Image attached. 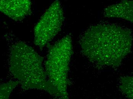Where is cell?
Returning a JSON list of instances; mask_svg holds the SVG:
<instances>
[{
  "label": "cell",
  "mask_w": 133,
  "mask_h": 99,
  "mask_svg": "<svg viewBox=\"0 0 133 99\" xmlns=\"http://www.w3.org/2000/svg\"><path fill=\"white\" fill-rule=\"evenodd\" d=\"M131 31L114 24H99L91 26L80 39L82 51L93 63L116 67L131 50Z\"/></svg>",
  "instance_id": "1"
},
{
  "label": "cell",
  "mask_w": 133,
  "mask_h": 99,
  "mask_svg": "<svg viewBox=\"0 0 133 99\" xmlns=\"http://www.w3.org/2000/svg\"><path fill=\"white\" fill-rule=\"evenodd\" d=\"M43 59L31 47L23 42H18L11 51L10 71L23 90H42L62 99L59 91L47 79L42 65Z\"/></svg>",
  "instance_id": "2"
},
{
  "label": "cell",
  "mask_w": 133,
  "mask_h": 99,
  "mask_svg": "<svg viewBox=\"0 0 133 99\" xmlns=\"http://www.w3.org/2000/svg\"><path fill=\"white\" fill-rule=\"evenodd\" d=\"M72 54V37L67 35L50 47L45 63L48 80L59 91L62 99L69 98L68 75Z\"/></svg>",
  "instance_id": "3"
},
{
  "label": "cell",
  "mask_w": 133,
  "mask_h": 99,
  "mask_svg": "<svg viewBox=\"0 0 133 99\" xmlns=\"http://www.w3.org/2000/svg\"><path fill=\"white\" fill-rule=\"evenodd\" d=\"M64 20L60 1L56 0L46 10L34 28V43L40 49L54 38L61 29Z\"/></svg>",
  "instance_id": "4"
},
{
  "label": "cell",
  "mask_w": 133,
  "mask_h": 99,
  "mask_svg": "<svg viewBox=\"0 0 133 99\" xmlns=\"http://www.w3.org/2000/svg\"><path fill=\"white\" fill-rule=\"evenodd\" d=\"M31 0H1L0 11L14 20L20 21L31 14Z\"/></svg>",
  "instance_id": "5"
},
{
  "label": "cell",
  "mask_w": 133,
  "mask_h": 99,
  "mask_svg": "<svg viewBox=\"0 0 133 99\" xmlns=\"http://www.w3.org/2000/svg\"><path fill=\"white\" fill-rule=\"evenodd\" d=\"M104 15L106 18H121L133 23V0H122L108 6L104 10Z\"/></svg>",
  "instance_id": "6"
},
{
  "label": "cell",
  "mask_w": 133,
  "mask_h": 99,
  "mask_svg": "<svg viewBox=\"0 0 133 99\" xmlns=\"http://www.w3.org/2000/svg\"><path fill=\"white\" fill-rule=\"evenodd\" d=\"M119 87L121 92L125 96L133 99V76L121 78Z\"/></svg>",
  "instance_id": "7"
},
{
  "label": "cell",
  "mask_w": 133,
  "mask_h": 99,
  "mask_svg": "<svg viewBox=\"0 0 133 99\" xmlns=\"http://www.w3.org/2000/svg\"><path fill=\"white\" fill-rule=\"evenodd\" d=\"M19 84H20V82L18 80L17 81H9L1 85L0 89V98H9L10 94L14 89Z\"/></svg>",
  "instance_id": "8"
}]
</instances>
